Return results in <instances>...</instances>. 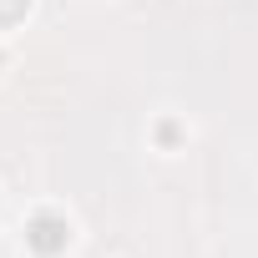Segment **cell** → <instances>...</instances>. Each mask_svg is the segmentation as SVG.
I'll return each instance as SVG.
<instances>
[{
	"mask_svg": "<svg viewBox=\"0 0 258 258\" xmlns=\"http://www.w3.org/2000/svg\"><path fill=\"white\" fill-rule=\"evenodd\" d=\"M21 238H26V253L31 258H61L76 243V218L61 203H36L26 213V223H21Z\"/></svg>",
	"mask_w": 258,
	"mask_h": 258,
	"instance_id": "cell-1",
	"label": "cell"
},
{
	"mask_svg": "<svg viewBox=\"0 0 258 258\" xmlns=\"http://www.w3.org/2000/svg\"><path fill=\"white\" fill-rule=\"evenodd\" d=\"M187 142H192V121H187L182 111H157V116L147 121V147H152V152L177 157V152H187Z\"/></svg>",
	"mask_w": 258,
	"mask_h": 258,
	"instance_id": "cell-2",
	"label": "cell"
},
{
	"mask_svg": "<svg viewBox=\"0 0 258 258\" xmlns=\"http://www.w3.org/2000/svg\"><path fill=\"white\" fill-rule=\"evenodd\" d=\"M36 11V0H0V36H16Z\"/></svg>",
	"mask_w": 258,
	"mask_h": 258,
	"instance_id": "cell-3",
	"label": "cell"
},
{
	"mask_svg": "<svg viewBox=\"0 0 258 258\" xmlns=\"http://www.w3.org/2000/svg\"><path fill=\"white\" fill-rule=\"evenodd\" d=\"M11 71V46H6V36H0V76Z\"/></svg>",
	"mask_w": 258,
	"mask_h": 258,
	"instance_id": "cell-4",
	"label": "cell"
},
{
	"mask_svg": "<svg viewBox=\"0 0 258 258\" xmlns=\"http://www.w3.org/2000/svg\"><path fill=\"white\" fill-rule=\"evenodd\" d=\"M116 258H126V253H116Z\"/></svg>",
	"mask_w": 258,
	"mask_h": 258,
	"instance_id": "cell-5",
	"label": "cell"
}]
</instances>
